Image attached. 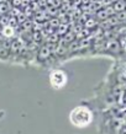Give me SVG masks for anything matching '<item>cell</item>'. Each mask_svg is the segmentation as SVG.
<instances>
[{
	"instance_id": "277c9868",
	"label": "cell",
	"mask_w": 126,
	"mask_h": 134,
	"mask_svg": "<svg viewBox=\"0 0 126 134\" xmlns=\"http://www.w3.org/2000/svg\"><path fill=\"white\" fill-rule=\"evenodd\" d=\"M9 55V51L5 47H1L0 48V58H8Z\"/></svg>"
},
{
	"instance_id": "3957f363",
	"label": "cell",
	"mask_w": 126,
	"mask_h": 134,
	"mask_svg": "<svg viewBox=\"0 0 126 134\" xmlns=\"http://www.w3.org/2000/svg\"><path fill=\"white\" fill-rule=\"evenodd\" d=\"M3 35L5 37H12L14 36V29H12L11 26H5L4 29H3Z\"/></svg>"
},
{
	"instance_id": "7a4b0ae2",
	"label": "cell",
	"mask_w": 126,
	"mask_h": 134,
	"mask_svg": "<svg viewBox=\"0 0 126 134\" xmlns=\"http://www.w3.org/2000/svg\"><path fill=\"white\" fill-rule=\"evenodd\" d=\"M68 81V76L67 74L61 69H54L49 73V84L53 89L59 90L64 87V85Z\"/></svg>"
},
{
	"instance_id": "6da1fadb",
	"label": "cell",
	"mask_w": 126,
	"mask_h": 134,
	"mask_svg": "<svg viewBox=\"0 0 126 134\" xmlns=\"http://www.w3.org/2000/svg\"><path fill=\"white\" fill-rule=\"evenodd\" d=\"M93 119V116H92V112H90L87 107L84 106H78L75 108H73V111L69 114V121L73 126L78 127V128H83V127H87L92 122Z\"/></svg>"
}]
</instances>
